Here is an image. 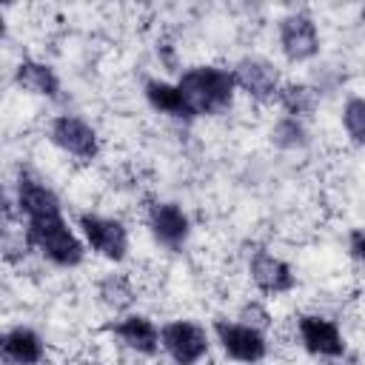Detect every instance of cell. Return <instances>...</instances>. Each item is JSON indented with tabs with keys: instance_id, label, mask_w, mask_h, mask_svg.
I'll list each match as a JSON object with an SVG mask.
<instances>
[{
	"instance_id": "obj_1",
	"label": "cell",
	"mask_w": 365,
	"mask_h": 365,
	"mask_svg": "<svg viewBox=\"0 0 365 365\" xmlns=\"http://www.w3.org/2000/svg\"><path fill=\"white\" fill-rule=\"evenodd\" d=\"M177 86H180V94L185 100L191 120L228 111L234 103V94H237L234 71L214 66V63H200V66L182 68L177 77Z\"/></svg>"
},
{
	"instance_id": "obj_2",
	"label": "cell",
	"mask_w": 365,
	"mask_h": 365,
	"mask_svg": "<svg viewBox=\"0 0 365 365\" xmlns=\"http://www.w3.org/2000/svg\"><path fill=\"white\" fill-rule=\"evenodd\" d=\"M23 242L29 251H37L43 259H48L57 268H77L86 259V242L66 222L63 214H51V217L26 222Z\"/></svg>"
},
{
	"instance_id": "obj_3",
	"label": "cell",
	"mask_w": 365,
	"mask_h": 365,
	"mask_svg": "<svg viewBox=\"0 0 365 365\" xmlns=\"http://www.w3.org/2000/svg\"><path fill=\"white\" fill-rule=\"evenodd\" d=\"M77 228H80L86 248L94 251L97 257H103L108 262H123L128 257V228L120 220L94 214V211H83L77 217Z\"/></svg>"
},
{
	"instance_id": "obj_4",
	"label": "cell",
	"mask_w": 365,
	"mask_h": 365,
	"mask_svg": "<svg viewBox=\"0 0 365 365\" xmlns=\"http://www.w3.org/2000/svg\"><path fill=\"white\" fill-rule=\"evenodd\" d=\"M211 331H214V339L220 342L222 354L240 365H257L268 356V336H265V331H259L254 325L220 317V319H214Z\"/></svg>"
},
{
	"instance_id": "obj_5",
	"label": "cell",
	"mask_w": 365,
	"mask_h": 365,
	"mask_svg": "<svg viewBox=\"0 0 365 365\" xmlns=\"http://www.w3.org/2000/svg\"><path fill=\"white\" fill-rule=\"evenodd\" d=\"M160 345L174 365H200L208 356L211 334L194 319H171L160 325Z\"/></svg>"
},
{
	"instance_id": "obj_6",
	"label": "cell",
	"mask_w": 365,
	"mask_h": 365,
	"mask_svg": "<svg viewBox=\"0 0 365 365\" xmlns=\"http://www.w3.org/2000/svg\"><path fill=\"white\" fill-rule=\"evenodd\" d=\"M277 40H279V51L288 63H308L319 54V29L317 20L297 9L279 17L277 23Z\"/></svg>"
},
{
	"instance_id": "obj_7",
	"label": "cell",
	"mask_w": 365,
	"mask_h": 365,
	"mask_svg": "<svg viewBox=\"0 0 365 365\" xmlns=\"http://www.w3.org/2000/svg\"><path fill=\"white\" fill-rule=\"evenodd\" d=\"M48 140L68 157L91 163L100 154V137L94 125H88L77 114H57L48 123Z\"/></svg>"
},
{
	"instance_id": "obj_8",
	"label": "cell",
	"mask_w": 365,
	"mask_h": 365,
	"mask_svg": "<svg viewBox=\"0 0 365 365\" xmlns=\"http://www.w3.org/2000/svg\"><path fill=\"white\" fill-rule=\"evenodd\" d=\"M297 336H299V345L317 359H342L348 351L345 334L339 331V325L322 314H299Z\"/></svg>"
},
{
	"instance_id": "obj_9",
	"label": "cell",
	"mask_w": 365,
	"mask_h": 365,
	"mask_svg": "<svg viewBox=\"0 0 365 365\" xmlns=\"http://www.w3.org/2000/svg\"><path fill=\"white\" fill-rule=\"evenodd\" d=\"M234 83H237V91L248 94L251 100L257 103H271L277 100L279 88H282V80H279V71L271 60L265 57H257V54H245L234 63Z\"/></svg>"
},
{
	"instance_id": "obj_10",
	"label": "cell",
	"mask_w": 365,
	"mask_h": 365,
	"mask_svg": "<svg viewBox=\"0 0 365 365\" xmlns=\"http://www.w3.org/2000/svg\"><path fill=\"white\" fill-rule=\"evenodd\" d=\"M145 222H148V231H151L154 242L168 248V251H180L191 237V220H188L185 208L174 200L151 202L148 211H145Z\"/></svg>"
},
{
	"instance_id": "obj_11",
	"label": "cell",
	"mask_w": 365,
	"mask_h": 365,
	"mask_svg": "<svg viewBox=\"0 0 365 365\" xmlns=\"http://www.w3.org/2000/svg\"><path fill=\"white\" fill-rule=\"evenodd\" d=\"M248 277H251L254 288L259 294H268V297H282V294H291L297 288L294 268L282 257L271 254L268 248H257L248 257Z\"/></svg>"
},
{
	"instance_id": "obj_12",
	"label": "cell",
	"mask_w": 365,
	"mask_h": 365,
	"mask_svg": "<svg viewBox=\"0 0 365 365\" xmlns=\"http://www.w3.org/2000/svg\"><path fill=\"white\" fill-rule=\"evenodd\" d=\"M14 205H17V214L26 222L43 220V217H51V214H63V202H60L57 191L51 185H46L43 180H37L34 174H29V171L17 174Z\"/></svg>"
},
{
	"instance_id": "obj_13",
	"label": "cell",
	"mask_w": 365,
	"mask_h": 365,
	"mask_svg": "<svg viewBox=\"0 0 365 365\" xmlns=\"http://www.w3.org/2000/svg\"><path fill=\"white\" fill-rule=\"evenodd\" d=\"M111 334L134 354L140 356H154L163 345H160V328L154 325L151 317L145 314H123L120 319L111 322Z\"/></svg>"
},
{
	"instance_id": "obj_14",
	"label": "cell",
	"mask_w": 365,
	"mask_h": 365,
	"mask_svg": "<svg viewBox=\"0 0 365 365\" xmlns=\"http://www.w3.org/2000/svg\"><path fill=\"white\" fill-rule=\"evenodd\" d=\"M0 351L11 365H40L46 356V342L34 328L14 325L0 336Z\"/></svg>"
},
{
	"instance_id": "obj_15",
	"label": "cell",
	"mask_w": 365,
	"mask_h": 365,
	"mask_svg": "<svg viewBox=\"0 0 365 365\" xmlns=\"http://www.w3.org/2000/svg\"><path fill=\"white\" fill-rule=\"evenodd\" d=\"M14 83L29 91V94H37V97H46V100H57L60 91H63V83H60V74L43 63V60H20L17 68H14Z\"/></svg>"
},
{
	"instance_id": "obj_16",
	"label": "cell",
	"mask_w": 365,
	"mask_h": 365,
	"mask_svg": "<svg viewBox=\"0 0 365 365\" xmlns=\"http://www.w3.org/2000/svg\"><path fill=\"white\" fill-rule=\"evenodd\" d=\"M143 97H145V103H148L154 111H160V114H168V117H174V120H191L177 83L148 77V80L143 83Z\"/></svg>"
},
{
	"instance_id": "obj_17",
	"label": "cell",
	"mask_w": 365,
	"mask_h": 365,
	"mask_svg": "<svg viewBox=\"0 0 365 365\" xmlns=\"http://www.w3.org/2000/svg\"><path fill=\"white\" fill-rule=\"evenodd\" d=\"M277 103L285 111V117L308 120L319 108V88L311 83H302V80H288V83H282Z\"/></svg>"
},
{
	"instance_id": "obj_18",
	"label": "cell",
	"mask_w": 365,
	"mask_h": 365,
	"mask_svg": "<svg viewBox=\"0 0 365 365\" xmlns=\"http://www.w3.org/2000/svg\"><path fill=\"white\" fill-rule=\"evenodd\" d=\"M271 143L279 148V151H302L311 145V131L305 125V120H297V117H279L271 131H268Z\"/></svg>"
},
{
	"instance_id": "obj_19",
	"label": "cell",
	"mask_w": 365,
	"mask_h": 365,
	"mask_svg": "<svg viewBox=\"0 0 365 365\" xmlns=\"http://www.w3.org/2000/svg\"><path fill=\"white\" fill-rule=\"evenodd\" d=\"M97 294H100V302L108 305V308H114V311H125V308L134 302V285H131V279L123 277V274H108V277H103Z\"/></svg>"
},
{
	"instance_id": "obj_20",
	"label": "cell",
	"mask_w": 365,
	"mask_h": 365,
	"mask_svg": "<svg viewBox=\"0 0 365 365\" xmlns=\"http://www.w3.org/2000/svg\"><path fill=\"white\" fill-rule=\"evenodd\" d=\"M342 128L351 143L365 145V97H348L342 103Z\"/></svg>"
},
{
	"instance_id": "obj_21",
	"label": "cell",
	"mask_w": 365,
	"mask_h": 365,
	"mask_svg": "<svg viewBox=\"0 0 365 365\" xmlns=\"http://www.w3.org/2000/svg\"><path fill=\"white\" fill-rule=\"evenodd\" d=\"M240 322H245V325H254V328L265 331V328L271 325V314H268L259 302H248V305H242V311H240Z\"/></svg>"
},
{
	"instance_id": "obj_22",
	"label": "cell",
	"mask_w": 365,
	"mask_h": 365,
	"mask_svg": "<svg viewBox=\"0 0 365 365\" xmlns=\"http://www.w3.org/2000/svg\"><path fill=\"white\" fill-rule=\"evenodd\" d=\"M345 245H348V257L365 265V225H354V228L348 231Z\"/></svg>"
}]
</instances>
